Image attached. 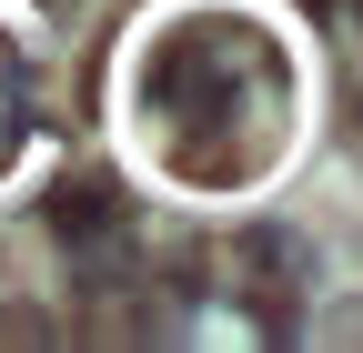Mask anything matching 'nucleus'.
I'll return each mask as SVG.
<instances>
[{
  "label": "nucleus",
  "instance_id": "nucleus-2",
  "mask_svg": "<svg viewBox=\"0 0 363 353\" xmlns=\"http://www.w3.org/2000/svg\"><path fill=\"white\" fill-rule=\"evenodd\" d=\"M0 323H11V343H61V333H51V313H30V303H11Z\"/></svg>",
  "mask_w": 363,
  "mask_h": 353
},
{
  "label": "nucleus",
  "instance_id": "nucleus-1",
  "mask_svg": "<svg viewBox=\"0 0 363 353\" xmlns=\"http://www.w3.org/2000/svg\"><path fill=\"white\" fill-rule=\"evenodd\" d=\"M51 223H61V232L81 242V232H101V223H121V192L101 182V172H81V182H61V192H51Z\"/></svg>",
  "mask_w": 363,
  "mask_h": 353
}]
</instances>
